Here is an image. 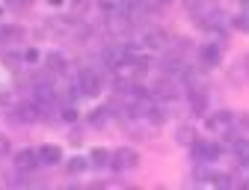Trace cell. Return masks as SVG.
Instances as JSON below:
<instances>
[{"label":"cell","instance_id":"1","mask_svg":"<svg viewBox=\"0 0 249 190\" xmlns=\"http://www.w3.org/2000/svg\"><path fill=\"white\" fill-rule=\"evenodd\" d=\"M101 72H92V69H80L77 72V86H80V95H86V98H92V95L101 92Z\"/></svg>","mask_w":249,"mask_h":190},{"label":"cell","instance_id":"2","mask_svg":"<svg viewBox=\"0 0 249 190\" xmlns=\"http://www.w3.org/2000/svg\"><path fill=\"white\" fill-rule=\"evenodd\" d=\"M137 164H140V154H137L134 149H119V152L110 154V170H113V172L137 170Z\"/></svg>","mask_w":249,"mask_h":190},{"label":"cell","instance_id":"3","mask_svg":"<svg viewBox=\"0 0 249 190\" xmlns=\"http://www.w3.org/2000/svg\"><path fill=\"white\" fill-rule=\"evenodd\" d=\"M39 167H42V164H39V152L24 149V152L15 154V170H18V172H33V170H39Z\"/></svg>","mask_w":249,"mask_h":190},{"label":"cell","instance_id":"4","mask_svg":"<svg viewBox=\"0 0 249 190\" xmlns=\"http://www.w3.org/2000/svg\"><path fill=\"white\" fill-rule=\"evenodd\" d=\"M208 128H211V131H220V134H229V131H231V113H226V110L213 113V116L208 119Z\"/></svg>","mask_w":249,"mask_h":190},{"label":"cell","instance_id":"5","mask_svg":"<svg viewBox=\"0 0 249 190\" xmlns=\"http://www.w3.org/2000/svg\"><path fill=\"white\" fill-rule=\"evenodd\" d=\"M59 161H62V152L56 146H42L39 149V164L42 167H56Z\"/></svg>","mask_w":249,"mask_h":190},{"label":"cell","instance_id":"6","mask_svg":"<svg viewBox=\"0 0 249 190\" xmlns=\"http://www.w3.org/2000/svg\"><path fill=\"white\" fill-rule=\"evenodd\" d=\"M154 98H158V101H175L178 98V89H175V83H169V80H163V83H158V86H154Z\"/></svg>","mask_w":249,"mask_h":190},{"label":"cell","instance_id":"7","mask_svg":"<svg viewBox=\"0 0 249 190\" xmlns=\"http://www.w3.org/2000/svg\"><path fill=\"white\" fill-rule=\"evenodd\" d=\"M231 149H234V157L243 164V167H249V140L246 137H231Z\"/></svg>","mask_w":249,"mask_h":190},{"label":"cell","instance_id":"8","mask_svg":"<svg viewBox=\"0 0 249 190\" xmlns=\"http://www.w3.org/2000/svg\"><path fill=\"white\" fill-rule=\"evenodd\" d=\"M202 59L208 62V66H216V62L223 59V51L216 48V45H205V48H202Z\"/></svg>","mask_w":249,"mask_h":190},{"label":"cell","instance_id":"9","mask_svg":"<svg viewBox=\"0 0 249 190\" xmlns=\"http://www.w3.org/2000/svg\"><path fill=\"white\" fill-rule=\"evenodd\" d=\"M89 161H92V167H110V152L107 149H95V152H92L89 154Z\"/></svg>","mask_w":249,"mask_h":190},{"label":"cell","instance_id":"10","mask_svg":"<svg viewBox=\"0 0 249 190\" xmlns=\"http://www.w3.org/2000/svg\"><path fill=\"white\" fill-rule=\"evenodd\" d=\"M48 66H51V72H53V75H62V72H66V59H62L59 54H51Z\"/></svg>","mask_w":249,"mask_h":190},{"label":"cell","instance_id":"11","mask_svg":"<svg viewBox=\"0 0 249 190\" xmlns=\"http://www.w3.org/2000/svg\"><path fill=\"white\" fill-rule=\"evenodd\" d=\"M66 170H69L71 175H74V172H83V170H86V161H83V157H71Z\"/></svg>","mask_w":249,"mask_h":190},{"label":"cell","instance_id":"12","mask_svg":"<svg viewBox=\"0 0 249 190\" xmlns=\"http://www.w3.org/2000/svg\"><path fill=\"white\" fill-rule=\"evenodd\" d=\"M231 24H234V30H243V33H249V18H246V15H237Z\"/></svg>","mask_w":249,"mask_h":190},{"label":"cell","instance_id":"13","mask_svg":"<svg viewBox=\"0 0 249 190\" xmlns=\"http://www.w3.org/2000/svg\"><path fill=\"white\" fill-rule=\"evenodd\" d=\"M62 122H77V110L74 107H62Z\"/></svg>","mask_w":249,"mask_h":190},{"label":"cell","instance_id":"14","mask_svg":"<svg viewBox=\"0 0 249 190\" xmlns=\"http://www.w3.org/2000/svg\"><path fill=\"white\" fill-rule=\"evenodd\" d=\"M107 113L110 110H95V113H92V125H104L107 122Z\"/></svg>","mask_w":249,"mask_h":190},{"label":"cell","instance_id":"15","mask_svg":"<svg viewBox=\"0 0 249 190\" xmlns=\"http://www.w3.org/2000/svg\"><path fill=\"white\" fill-rule=\"evenodd\" d=\"M24 59H27V62H36L39 54H36V51H24Z\"/></svg>","mask_w":249,"mask_h":190},{"label":"cell","instance_id":"16","mask_svg":"<svg viewBox=\"0 0 249 190\" xmlns=\"http://www.w3.org/2000/svg\"><path fill=\"white\" fill-rule=\"evenodd\" d=\"M240 125H243V128L249 131V116H240Z\"/></svg>","mask_w":249,"mask_h":190},{"label":"cell","instance_id":"17","mask_svg":"<svg viewBox=\"0 0 249 190\" xmlns=\"http://www.w3.org/2000/svg\"><path fill=\"white\" fill-rule=\"evenodd\" d=\"M74 6H86V0H74Z\"/></svg>","mask_w":249,"mask_h":190},{"label":"cell","instance_id":"18","mask_svg":"<svg viewBox=\"0 0 249 190\" xmlns=\"http://www.w3.org/2000/svg\"><path fill=\"white\" fill-rule=\"evenodd\" d=\"M51 3H59V0H51Z\"/></svg>","mask_w":249,"mask_h":190}]
</instances>
